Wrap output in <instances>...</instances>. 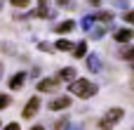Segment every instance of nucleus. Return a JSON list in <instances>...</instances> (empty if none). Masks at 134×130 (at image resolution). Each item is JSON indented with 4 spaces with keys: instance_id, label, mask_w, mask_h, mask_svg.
<instances>
[{
    "instance_id": "obj_1",
    "label": "nucleus",
    "mask_w": 134,
    "mask_h": 130,
    "mask_svg": "<svg viewBox=\"0 0 134 130\" xmlns=\"http://www.w3.org/2000/svg\"><path fill=\"white\" fill-rule=\"evenodd\" d=\"M68 90L80 99H90V97H94L99 92V85L92 83L90 78H75L73 83H68Z\"/></svg>"
},
{
    "instance_id": "obj_2",
    "label": "nucleus",
    "mask_w": 134,
    "mask_h": 130,
    "mask_svg": "<svg viewBox=\"0 0 134 130\" xmlns=\"http://www.w3.org/2000/svg\"><path fill=\"white\" fill-rule=\"evenodd\" d=\"M125 118V109L122 107H111L101 118H99V128L101 130H113V128H118V123Z\"/></svg>"
},
{
    "instance_id": "obj_3",
    "label": "nucleus",
    "mask_w": 134,
    "mask_h": 130,
    "mask_svg": "<svg viewBox=\"0 0 134 130\" xmlns=\"http://www.w3.org/2000/svg\"><path fill=\"white\" fill-rule=\"evenodd\" d=\"M38 109H40V99L38 97H31L28 102H26V107H24V111H21V116L28 121V118H33L35 114H38Z\"/></svg>"
},
{
    "instance_id": "obj_4",
    "label": "nucleus",
    "mask_w": 134,
    "mask_h": 130,
    "mask_svg": "<svg viewBox=\"0 0 134 130\" xmlns=\"http://www.w3.org/2000/svg\"><path fill=\"white\" fill-rule=\"evenodd\" d=\"M59 90V81L57 78H42L38 81V92H57Z\"/></svg>"
},
{
    "instance_id": "obj_5",
    "label": "nucleus",
    "mask_w": 134,
    "mask_h": 130,
    "mask_svg": "<svg viewBox=\"0 0 134 130\" xmlns=\"http://www.w3.org/2000/svg\"><path fill=\"white\" fill-rule=\"evenodd\" d=\"M47 107H49L52 111H61V109H68V107H71V97H68V95L54 97V99H52V102H49Z\"/></svg>"
},
{
    "instance_id": "obj_6",
    "label": "nucleus",
    "mask_w": 134,
    "mask_h": 130,
    "mask_svg": "<svg viewBox=\"0 0 134 130\" xmlns=\"http://www.w3.org/2000/svg\"><path fill=\"white\" fill-rule=\"evenodd\" d=\"M132 38H134L132 28H120V31H115V43H118V45H127Z\"/></svg>"
},
{
    "instance_id": "obj_7",
    "label": "nucleus",
    "mask_w": 134,
    "mask_h": 130,
    "mask_svg": "<svg viewBox=\"0 0 134 130\" xmlns=\"http://www.w3.org/2000/svg\"><path fill=\"white\" fill-rule=\"evenodd\" d=\"M57 81H59V83H61V81H64V83H73V81H75V69H71V66H68V69H61V71L57 73Z\"/></svg>"
},
{
    "instance_id": "obj_8",
    "label": "nucleus",
    "mask_w": 134,
    "mask_h": 130,
    "mask_svg": "<svg viewBox=\"0 0 134 130\" xmlns=\"http://www.w3.org/2000/svg\"><path fill=\"white\" fill-rule=\"evenodd\" d=\"M24 83H26V73L19 71V73H14L9 78V90H19V88H24Z\"/></svg>"
},
{
    "instance_id": "obj_9",
    "label": "nucleus",
    "mask_w": 134,
    "mask_h": 130,
    "mask_svg": "<svg viewBox=\"0 0 134 130\" xmlns=\"http://www.w3.org/2000/svg\"><path fill=\"white\" fill-rule=\"evenodd\" d=\"M73 28H75V21H71V19H66V21H61V24L54 26V31H57L59 36H61V33H71Z\"/></svg>"
},
{
    "instance_id": "obj_10",
    "label": "nucleus",
    "mask_w": 134,
    "mask_h": 130,
    "mask_svg": "<svg viewBox=\"0 0 134 130\" xmlns=\"http://www.w3.org/2000/svg\"><path fill=\"white\" fill-rule=\"evenodd\" d=\"M73 45H75V43H71L68 38H59V40L54 43V50H59V52H71Z\"/></svg>"
},
{
    "instance_id": "obj_11",
    "label": "nucleus",
    "mask_w": 134,
    "mask_h": 130,
    "mask_svg": "<svg viewBox=\"0 0 134 130\" xmlns=\"http://www.w3.org/2000/svg\"><path fill=\"white\" fill-rule=\"evenodd\" d=\"M71 52H73V57H78V59H80V57H87V43H85V40L75 43Z\"/></svg>"
},
{
    "instance_id": "obj_12",
    "label": "nucleus",
    "mask_w": 134,
    "mask_h": 130,
    "mask_svg": "<svg viewBox=\"0 0 134 130\" xmlns=\"http://www.w3.org/2000/svg\"><path fill=\"white\" fill-rule=\"evenodd\" d=\"M87 69H90V71H99V69H101L99 54H87Z\"/></svg>"
},
{
    "instance_id": "obj_13",
    "label": "nucleus",
    "mask_w": 134,
    "mask_h": 130,
    "mask_svg": "<svg viewBox=\"0 0 134 130\" xmlns=\"http://www.w3.org/2000/svg\"><path fill=\"white\" fill-rule=\"evenodd\" d=\"M120 57L127 59V62H134V45H130V43L122 45V47H120Z\"/></svg>"
},
{
    "instance_id": "obj_14",
    "label": "nucleus",
    "mask_w": 134,
    "mask_h": 130,
    "mask_svg": "<svg viewBox=\"0 0 134 130\" xmlns=\"http://www.w3.org/2000/svg\"><path fill=\"white\" fill-rule=\"evenodd\" d=\"M97 21V14H87V17H82V21H80V26L85 28V31H92V24Z\"/></svg>"
},
{
    "instance_id": "obj_15",
    "label": "nucleus",
    "mask_w": 134,
    "mask_h": 130,
    "mask_svg": "<svg viewBox=\"0 0 134 130\" xmlns=\"http://www.w3.org/2000/svg\"><path fill=\"white\" fill-rule=\"evenodd\" d=\"M38 7H40V9H38L40 17H52V12L47 9V7H49V0H38Z\"/></svg>"
},
{
    "instance_id": "obj_16",
    "label": "nucleus",
    "mask_w": 134,
    "mask_h": 130,
    "mask_svg": "<svg viewBox=\"0 0 134 130\" xmlns=\"http://www.w3.org/2000/svg\"><path fill=\"white\" fill-rule=\"evenodd\" d=\"M9 104H12V97H9V95H5V92H0V111H2V109H7Z\"/></svg>"
},
{
    "instance_id": "obj_17",
    "label": "nucleus",
    "mask_w": 134,
    "mask_h": 130,
    "mask_svg": "<svg viewBox=\"0 0 134 130\" xmlns=\"http://www.w3.org/2000/svg\"><path fill=\"white\" fill-rule=\"evenodd\" d=\"M68 121H71V118H61V121H57V126H54V130H68V126H71Z\"/></svg>"
},
{
    "instance_id": "obj_18",
    "label": "nucleus",
    "mask_w": 134,
    "mask_h": 130,
    "mask_svg": "<svg viewBox=\"0 0 134 130\" xmlns=\"http://www.w3.org/2000/svg\"><path fill=\"white\" fill-rule=\"evenodd\" d=\"M75 5V0H57V7H64V9H71Z\"/></svg>"
},
{
    "instance_id": "obj_19",
    "label": "nucleus",
    "mask_w": 134,
    "mask_h": 130,
    "mask_svg": "<svg viewBox=\"0 0 134 130\" xmlns=\"http://www.w3.org/2000/svg\"><path fill=\"white\" fill-rule=\"evenodd\" d=\"M122 19H125L127 24H134V9H130V12H125V14H122Z\"/></svg>"
},
{
    "instance_id": "obj_20",
    "label": "nucleus",
    "mask_w": 134,
    "mask_h": 130,
    "mask_svg": "<svg viewBox=\"0 0 134 130\" xmlns=\"http://www.w3.org/2000/svg\"><path fill=\"white\" fill-rule=\"evenodd\" d=\"M9 2H12L14 7H28V2H31V0H9Z\"/></svg>"
},
{
    "instance_id": "obj_21",
    "label": "nucleus",
    "mask_w": 134,
    "mask_h": 130,
    "mask_svg": "<svg viewBox=\"0 0 134 130\" xmlns=\"http://www.w3.org/2000/svg\"><path fill=\"white\" fill-rule=\"evenodd\" d=\"M0 130H21V128H19V123H7V126H2Z\"/></svg>"
},
{
    "instance_id": "obj_22",
    "label": "nucleus",
    "mask_w": 134,
    "mask_h": 130,
    "mask_svg": "<svg viewBox=\"0 0 134 130\" xmlns=\"http://www.w3.org/2000/svg\"><path fill=\"white\" fill-rule=\"evenodd\" d=\"M104 33H106V28H94V31H92V36H94V38H101Z\"/></svg>"
},
{
    "instance_id": "obj_23",
    "label": "nucleus",
    "mask_w": 134,
    "mask_h": 130,
    "mask_svg": "<svg viewBox=\"0 0 134 130\" xmlns=\"http://www.w3.org/2000/svg\"><path fill=\"white\" fill-rule=\"evenodd\" d=\"M38 47H40V50H47V52H49V50H52V47H49V43H40V45H38Z\"/></svg>"
},
{
    "instance_id": "obj_24",
    "label": "nucleus",
    "mask_w": 134,
    "mask_h": 130,
    "mask_svg": "<svg viewBox=\"0 0 134 130\" xmlns=\"http://www.w3.org/2000/svg\"><path fill=\"white\" fill-rule=\"evenodd\" d=\"M31 130H45V128H42V126H33Z\"/></svg>"
},
{
    "instance_id": "obj_25",
    "label": "nucleus",
    "mask_w": 134,
    "mask_h": 130,
    "mask_svg": "<svg viewBox=\"0 0 134 130\" xmlns=\"http://www.w3.org/2000/svg\"><path fill=\"white\" fill-rule=\"evenodd\" d=\"M90 2H92V5H99V2H101V0H90Z\"/></svg>"
},
{
    "instance_id": "obj_26",
    "label": "nucleus",
    "mask_w": 134,
    "mask_h": 130,
    "mask_svg": "<svg viewBox=\"0 0 134 130\" xmlns=\"http://www.w3.org/2000/svg\"><path fill=\"white\" fill-rule=\"evenodd\" d=\"M73 130H82V126H80V128H73Z\"/></svg>"
},
{
    "instance_id": "obj_27",
    "label": "nucleus",
    "mask_w": 134,
    "mask_h": 130,
    "mask_svg": "<svg viewBox=\"0 0 134 130\" xmlns=\"http://www.w3.org/2000/svg\"><path fill=\"white\" fill-rule=\"evenodd\" d=\"M0 128H2V121H0Z\"/></svg>"
},
{
    "instance_id": "obj_28",
    "label": "nucleus",
    "mask_w": 134,
    "mask_h": 130,
    "mask_svg": "<svg viewBox=\"0 0 134 130\" xmlns=\"http://www.w3.org/2000/svg\"><path fill=\"white\" fill-rule=\"evenodd\" d=\"M132 66H134V64H132Z\"/></svg>"
}]
</instances>
